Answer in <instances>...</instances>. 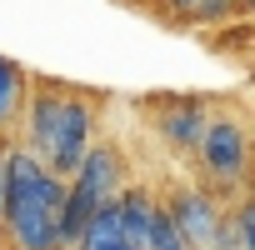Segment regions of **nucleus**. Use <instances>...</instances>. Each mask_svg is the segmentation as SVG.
Wrapping results in <instances>:
<instances>
[{
  "label": "nucleus",
  "instance_id": "obj_1",
  "mask_svg": "<svg viewBox=\"0 0 255 250\" xmlns=\"http://www.w3.org/2000/svg\"><path fill=\"white\" fill-rule=\"evenodd\" d=\"M70 180L50 175L45 160L25 145L5 150V240L10 250H65L60 215H65Z\"/></svg>",
  "mask_w": 255,
  "mask_h": 250
},
{
  "label": "nucleus",
  "instance_id": "obj_2",
  "mask_svg": "<svg viewBox=\"0 0 255 250\" xmlns=\"http://www.w3.org/2000/svg\"><path fill=\"white\" fill-rule=\"evenodd\" d=\"M90 135H95V105H90L80 90H65L60 115H55L50 135H45V145H40L35 155L45 160V170H50V175L75 180V170L85 165V155H90V145H95Z\"/></svg>",
  "mask_w": 255,
  "mask_h": 250
},
{
  "label": "nucleus",
  "instance_id": "obj_3",
  "mask_svg": "<svg viewBox=\"0 0 255 250\" xmlns=\"http://www.w3.org/2000/svg\"><path fill=\"white\" fill-rule=\"evenodd\" d=\"M195 155H200L205 180L220 195H230L245 180V170H250V140H245L240 115H210V130H205V140H200Z\"/></svg>",
  "mask_w": 255,
  "mask_h": 250
},
{
  "label": "nucleus",
  "instance_id": "obj_4",
  "mask_svg": "<svg viewBox=\"0 0 255 250\" xmlns=\"http://www.w3.org/2000/svg\"><path fill=\"white\" fill-rule=\"evenodd\" d=\"M165 210H170V220H175V230H180V240L190 250H215V240L225 230V215H220L215 195H205V190H175L165 200Z\"/></svg>",
  "mask_w": 255,
  "mask_h": 250
},
{
  "label": "nucleus",
  "instance_id": "obj_5",
  "mask_svg": "<svg viewBox=\"0 0 255 250\" xmlns=\"http://www.w3.org/2000/svg\"><path fill=\"white\" fill-rule=\"evenodd\" d=\"M155 130H160V135H165L175 150H200V140H205V130H210V110H205V100L180 95V100L160 105Z\"/></svg>",
  "mask_w": 255,
  "mask_h": 250
},
{
  "label": "nucleus",
  "instance_id": "obj_6",
  "mask_svg": "<svg viewBox=\"0 0 255 250\" xmlns=\"http://www.w3.org/2000/svg\"><path fill=\"white\" fill-rule=\"evenodd\" d=\"M30 70L10 55H0V140H5L15 125L25 120V105H30Z\"/></svg>",
  "mask_w": 255,
  "mask_h": 250
},
{
  "label": "nucleus",
  "instance_id": "obj_7",
  "mask_svg": "<svg viewBox=\"0 0 255 250\" xmlns=\"http://www.w3.org/2000/svg\"><path fill=\"white\" fill-rule=\"evenodd\" d=\"M155 210H160V200H155L150 190H135V185H125V195H120V225H125V240H130L135 250H145V245H150Z\"/></svg>",
  "mask_w": 255,
  "mask_h": 250
},
{
  "label": "nucleus",
  "instance_id": "obj_8",
  "mask_svg": "<svg viewBox=\"0 0 255 250\" xmlns=\"http://www.w3.org/2000/svg\"><path fill=\"white\" fill-rule=\"evenodd\" d=\"M75 250H135L130 240H125V225H120V200H110V205H100L90 215V225H85Z\"/></svg>",
  "mask_w": 255,
  "mask_h": 250
},
{
  "label": "nucleus",
  "instance_id": "obj_9",
  "mask_svg": "<svg viewBox=\"0 0 255 250\" xmlns=\"http://www.w3.org/2000/svg\"><path fill=\"white\" fill-rule=\"evenodd\" d=\"M145 250H190V245L180 240V230H175L165 200H160V210H155V225H150V245H145Z\"/></svg>",
  "mask_w": 255,
  "mask_h": 250
},
{
  "label": "nucleus",
  "instance_id": "obj_10",
  "mask_svg": "<svg viewBox=\"0 0 255 250\" xmlns=\"http://www.w3.org/2000/svg\"><path fill=\"white\" fill-rule=\"evenodd\" d=\"M235 230H240V245L255 250V200H245V205L235 210Z\"/></svg>",
  "mask_w": 255,
  "mask_h": 250
},
{
  "label": "nucleus",
  "instance_id": "obj_11",
  "mask_svg": "<svg viewBox=\"0 0 255 250\" xmlns=\"http://www.w3.org/2000/svg\"><path fill=\"white\" fill-rule=\"evenodd\" d=\"M250 35H255V25H235V30L225 25L215 40H220V45H230V50H245V45H250Z\"/></svg>",
  "mask_w": 255,
  "mask_h": 250
},
{
  "label": "nucleus",
  "instance_id": "obj_12",
  "mask_svg": "<svg viewBox=\"0 0 255 250\" xmlns=\"http://www.w3.org/2000/svg\"><path fill=\"white\" fill-rule=\"evenodd\" d=\"M165 10L180 15V20H195V15L205 10V0H165Z\"/></svg>",
  "mask_w": 255,
  "mask_h": 250
},
{
  "label": "nucleus",
  "instance_id": "obj_13",
  "mask_svg": "<svg viewBox=\"0 0 255 250\" xmlns=\"http://www.w3.org/2000/svg\"><path fill=\"white\" fill-rule=\"evenodd\" d=\"M5 150L10 140H0V230H5Z\"/></svg>",
  "mask_w": 255,
  "mask_h": 250
},
{
  "label": "nucleus",
  "instance_id": "obj_14",
  "mask_svg": "<svg viewBox=\"0 0 255 250\" xmlns=\"http://www.w3.org/2000/svg\"><path fill=\"white\" fill-rule=\"evenodd\" d=\"M245 10H250V15H255V0H245Z\"/></svg>",
  "mask_w": 255,
  "mask_h": 250
},
{
  "label": "nucleus",
  "instance_id": "obj_15",
  "mask_svg": "<svg viewBox=\"0 0 255 250\" xmlns=\"http://www.w3.org/2000/svg\"><path fill=\"white\" fill-rule=\"evenodd\" d=\"M250 80H255V65H250Z\"/></svg>",
  "mask_w": 255,
  "mask_h": 250
}]
</instances>
